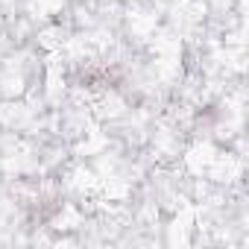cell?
I'll return each instance as SVG.
<instances>
[{
  "instance_id": "1",
  "label": "cell",
  "mask_w": 249,
  "mask_h": 249,
  "mask_svg": "<svg viewBox=\"0 0 249 249\" xmlns=\"http://www.w3.org/2000/svg\"><path fill=\"white\" fill-rule=\"evenodd\" d=\"M73 82L85 91H103V88H117L120 85V71L108 65H85L76 71Z\"/></svg>"
},
{
  "instance_id": "2",
  "label": "cell",
  "mask_w": 249,
  "mask_h": 249,
  "mask_svg": "<svg viewBox=\"0 0 249 249\" xmlns=\"http://www.w3.org/2000/svg\"><path fill=\"white\" fill-rule=\"evenodd\" d=\"M59 211H62V199L59 196H38L36 202H30L27 223L30 226H47L50 220H56Z\"/></svg>"
}]
</instances>
